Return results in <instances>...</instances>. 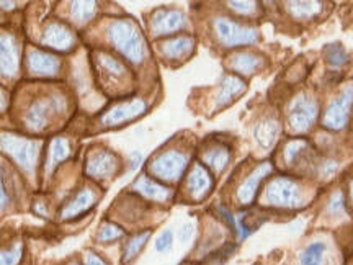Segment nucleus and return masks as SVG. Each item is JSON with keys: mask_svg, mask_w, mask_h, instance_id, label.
I'll list each match as a JSON object with an SVG mask.
<instances>
[{"mask_svg": "<svg viewBox=\"0 0 353 265\" xmlns=\"http://www.w3.org/2000/svg\"><path fill=\"white\" fill-rule=\"evenodd\" d=\"M107 38L128 63L141 64L148 56V48L138 23L132 19H117L107 26Z\"/></svg>", "mask_w": 353, "mask_h": 265, "instance_id": "1", "label": "nucleus"}, {"mask_svg": "<svg viewBox=\"0 0 353 265\" xmlns=\"http://www.w3.org/2000/svg\"><path fill=\"white\" fill-rule=\"evenodd\" d=\"M2 151L15 162L20 169H23L28 174H33L37 170L38 157H39V143L34 139L23 138V136L2 135Z\"/></svg>", "mask_w": 353, "mask_h": 265, "instance_id": "2", "label": "nucleus"}, {"mask_svg": "<svg viewBox=\"0 0 353 265\" xmlns=\"http://www.w3.org/2000/svg\"><path fill=\"white\" fill-rule=\"evenodd\" d=\"M265 200L270 206L296 210L304 205L301 185L291 177H276L265 190Z\"/></svg>", "mask_w": 353, "mask_h": 265, "instance_id": "3", "label": "nucleus"}, {"mask_svg": "<svg viewBox=\"0 0 353 265\" xmlns=\"http://www.w3.org/2000/svg\"><path fill=\"white\" fill-rule=\"evenodd\" d=\"M213 32L218 41L224 48L245 46V44H254L259 41V30L252 26H245L237 23L226 17H216L213 20Z\"/></svg>", "mask_w": 353, "mask_h": 265, "instance_id": "4", "label": "nucleus"}, {"mask_svg": "<svg viewBox=\"0 0 353 265\" xmlns=\"http://www.w3.org/2000/svg\"><path fill=\"white\" fill-rule=\"evenodd\" d=\"M65 108V100L63 95H51L48 99L34 100L25 113V126L30 131L39 132L48 126L52 115L63 113Z\"/></svg>", "mask_w": 353, "mask_h": 265, "instance_id": "5", "label": "nucleus"}, {"mask_svg": "<svg viewBox=\"0 0 353 265\" xmlns=\"http://www.w3.org/2000/svg\"><path fill=\"white\" fill-rule=\"evenodd\" d=\"M188 167V156L185 153L175 151V149H169L157 154L149 164V172L159 180L164 182H179L182 179L183 172Z\"/></svg>", "mask_w": 353, "mask_h": 265, "instance_id": "6", "label": "nucleus"}, {"mask_svg": "<svg viewBox=\"0 0 353 265\" xmlns=\"http://www.w3.org/2000/svg\"><path fill=\"white\" fill-rule=\"evenodd\" d=\"M353 110V84L343 88L335 99L330 101L322 117V125L330 131H341L350 121Z\"/></svg>", "mask_w": 353, "mask_h": 265, "instance_id": "7", "label": "nucleus"}, {"mask_svg": "<svg viewBox=\"0 0 353 265\" xmlns=\"http://www.w3.org/2000/svg\"><path fill=\"white\" fill-rule=\"evenodd\" d=\"M319 115V104L316 99L306 94L298 95L290 104L288 108V125L291 131L306 132L311 130Z\"/></svg>", "mask_w": 353, "mask_h": 265, "instance_id": "8", "label": "nucleus"}, {"mask_svg": "<svg viewBox=\"0 0 353 265\" xmlns=\"http://www.w3.org/2000/svg\"><path fill=\"white\" fill-rule=\"evenodd\" d=\"M148 112V104L143 99H132L126 101H120L110 108L103 117L100 118V125L103 128H114L121 126L125 123L134 121L136 118L143 117Z\"/></svg>", "mask_w": 353, "mask_h": 265, "instance_id": "9", "label": "nucleus"}, {"mask_svg": "<svg viewBox=\"0 0 353 265\" xmlns=\"http://www.w3.org/2000/svg\"><path fill=\"white\" fill-rule=\"evenodd\" d=\"M187 17L176 8H159L151 19V33L154 37H167V35L182 32L187 28Z\"/></svg>", "mask_w": 353, "mask_h": 265, "instance_id": "10", "label": "nucleus"}, {"mask_svg": "<svg viewBox=\"0 0 353 265\" xmlns=\"http://www.w3.org/2000/svg\"><path fill=\"white\" fill-rule=\"evenodd\" d=\"M41 44L59 52H69L76 48L77 38L63 21H51L41 35Z\"/></svg>", "mask_w": 353, "mask_h": 265, "instance_id": "11", "label": "nucleus"}, {"mask_svg": "<svg viewBox=\"0 0 353 265\" xmlns=\"http://www.w3.org/2000/svg\"><path fill=\"white\" fill-rule=\"evenodd\" d=\"M214 187L213 175L210 174L208 167L203 164H193L190 169L187 180H185V190L190 198L195 202L205 200Z\"/></svg>", "mask_w": 353, "mask_h": 265, "instance_id": "12", "label": "nucleus"}, {"mask_svg": "<svg viewBox=\"0 0 353 265\" xmlns=\"http://www.w3.org/2000/svg\"><path fill=\"white\" fill-rule=\"evenodd\" d=\"M118 167H120V157L112 151H107V149H101V151H97L90 154V157L87 159L85 164V174L90 177V179H108L117 174Z\"/></svg>", "mask_w": 353, "mask_h": 265, "instance_id": "13", "label": "nucleus"}, {"mask_svg": "<svg viewBox=\"0 0 353 265\" xmlns=\"http://www.w3.org/2000/svg\"><path fill=\"white\" fill-rule=\"evenodd\" d=\"M26 69L32 76L37 77H54L61 69L59 57L41 50H32L26 56Z\"/></svg>", "mask_w": 353, "mask_h": 265, "instance_id": "14", "label": "nucleus"}, {"mask_svg": "<svg viewBox=\"0 0 353 265\" xmlns=\"http://www.w3.org/2000/svg\"><path fill=\"white\" fill-rule=\"evenodd\" d=\"M0 70L6 79L17 77L20 70V46L10 33L0 38Z\"/></svg>", "mask_w": 353, "mask_h": 265, "instance_id": "15", "label": "nucleus"}, {"mask_svg": "<svg viewBox=\"0 0 353 265\" xmlns=\"http://www.w3.org/2000/svg\"><path fill=\"white\" fill-rule=\"evenodd\" d=\"M132 192H136L138 195L143 198H148L151 202H159V203H165L172 198V190L165 185H162L157 180H152L151 177L148 175H141L136 179V182L132 184L131 187Z\"/></svg>", "mask_w": 353, "mask_h": 265, "instance_id": "16", "label": "nucleus"}, {"mask_svg": "<svg viewBox=\"0 0 353 265\" xmlns=\"http://www.w3.org/2000/svg\"><path fill=\"white\" fill-rule=\"evenodd\" d=\"M272 170L273 167L270 162H263V164H260L257 169H255L252 174L247 177L244 182L241 184L239 190H237V200H239L242 205H250V203L254 202L255 195H257L259 185L262 184L265 177L272 174Z\"/></svg>", "mask_w": 353, "mask_h": 265, "instance_id": "17", "label": "nucleus"}, {"mask_svg": "<svg viewBox=\"0 0 353 265\" xmlns=\"http://www.w3.org/2000/svg\"><path fill=\"white\" fill-rule=\"evenodd\" d=\"M195 37H192V35H180V37L169 38L164 43H161V52L169 61L185 59V57L192 56L193 50H195Z\"/></svg>", "mask_w": 353, "mask_h": 265, "instance_id": "18", "label": "nucleus"}, {"mask_svg": "<svg viewBox=\"0 0 353 265\" xmlns=\"http://www.w3.org/2000/svg\"><path fill=\"white\" fill-rule=\"evenodd\" d=\"M97 200H99V197H97L94 190L82 188L81 192L64 206L63 211H61V219L70 221L74 218H79L81 215L87 213V211L95 205Z\"/></svg>", "mask_w": 353, "mask_h": 265, "instance_id": "19", "label": "nucleus"}, {"mask_svg": "<svg viewBox=\"0 0 353 265\" xmlns=\"http://www.w3.org/2000/svg\"><path fill=\"white\" fill-rule=\"evenodd\" d=\"M245 88H247V84L242 81L241 77L231 76V74L224 76L223 82H221L218 95H216V108L219 110V108L228 107V105L232 104L237 97L244 94Z\"/></svg>", "mask_w": 353, "mask_h": 265, "instance_id": "20", "label": "nucleus"}, {"mask_svg": "<svg viewBox=\"0 0 353 265\" xmlns=\"http://www.w3.org/2000/svg\"><path fill=\"white\" fill-rule=\"evenodd\" d=\"M281 132L280 121L275 118H263L262 121H259L254 128V136L257 139V143L262 146L263 149L273 148V144L278 141V136Z\"/></svg>", "mask_w": 353, "mask_h": 265, "instance_id": "21", "label": "nucleus"}, {"mask_svg": "<svg viewBox=\"0 0 353 265\" xmlns=\"http://www.w3.org/2000/svg\"><path fill=\"white\" fill-rule=\"evenodd\" d=\"M70 156V144L65 138H54L51 141L50 149L46 154V162H44V172L51 174L61 162Z\"/></svg>", "mask_w": 353, "mask_h": 265, "instance_id": "22", "label": "nucleus"}, {"mask_svg": "<svg viewBox=\"0 0 353 265\" xmlns=\"http://www.w3.org/2000/svg\"><path fill=\"white\" fill-rule=\"evenodd\" d=\"M263 66V57L255 52H237L231 57V69L241 76L255 74Z\"/></svg>", "mask_w": 353, "mask_h": 265, "instance_id": "23", "label": "nucleus"}, {"mask_svg": "<svg viewBox=\"0 0 353 265\" xmlns=\"http://www.w3.org/2000/svg\"><path fill=\"white\" fill-rule=\"evenodd\" d=\"M95 63L99 66L100 72H103L105 76L110 79H118V81H121V79L126 77L128 69L125 68V64H123L120 59H117V57L107 55V52H97Z\"/></svg>", "mask_w": 353, "mask_h": 265, "instance_id": "24", "label": "nucleus"}, {"mask_svg": "<svg viewBox=\"0 0 353 265\" xmlns=\"http://www.w3.org/2000/svg\"><path fill=\"white\" fill-rule=\"evenodd\" d=\"M229 161H231V153H229V149L224 148V146H216V148H211L203 154V162H205V166L216 172V174H219V172L226 169Z\"/></svg>", "mask_w": 353, "mask_h": 265, "instance_id": "25", "label": "nucleus"}, {"mask_svg": "<svg viewBox=\"0 0 353 265\" xmlns=\"http://www.w3.org/2000/svg\"><path fill=\"white\" fill-rule=\"evenodd\" d=\"M152 231H141L136 233L134 236H131L130 239L126 241L125 249H123V257H121V264H130L131 260H134L138 255L141 254V251L144 249L148 241L151 239Z\"/></svg>", "mask_w": 353, "mask_h": 265, "instance_id": "26", "label": "nucleus"}, {"mask_svg": "<svg viewBox=\"0 0 353 265\" xmlns=\"http://www.w3.org/2000/svg\"><path fill=\"white\" fill-rule=\"evenodd\" d=\"M286 10L294 20L307 21L316 19L322 10L321 2H288L286 3Z\"/></svg>", "mask_w": 353, "mask_h": 265, "instance_id": "27", "label": "nucleus"}, {"mask_svg": "<svg viewBox=\"0 0 353 265\" xmlns=\"http://www.w3.org/2000/svg\"><path fill=\"white\" fill-rule=\"evenodd\" d=\"M325 253H327V244L324 241L309 242L299 255V265H322Z\"/></svg>", "mask_w": 353, "mask_h": 265, "instance_id": "28", "label": "nucleus"}, {"mask_svg": "<svg viewBox=\"0 0 353 265\" xmlns=\"http://www.w3.org/2000/svg\"><path fill=\"white\" fill-rule=\"evenodd\" d=\"M97 10H99V7H97L95 2H72L69 13L70 19L76 21L77 25H83L94 19Z\"/></svg>", "mask_w": 353, "mask_h": 265, "instance_id": "29", "label": "nucleus"}, {"mask_svg": "<svg viewBox=\"0 0 353 265\" xmlns=\"http://www.w3.org/2000/svg\"><path fill=\"white\" fill-rule=\"evenodd\" d=\"M125 237V229L118 226L114 223H105L101 224L99 233H97V244H112Z\"/></svg>", "mask_w": 353, "mask_h": 265, "instance_id": "30", "label": "nucleus"}, {"mask_svg": "<svg viewBox=\"0 0 353 265\" xmlns=\"http://www.w3.org/2000/svg\"><path fill=\"white\" fill-rule=\"evenodd\" d=\"M324 57L325 63L332 66V68H342L348 63V52L341 43L327 44L324 50Z\"/></svg>", "mask_w": 353, "mask_h": 265, "instance_id": "31", "label": "nucleus"}, {"mask_svg": "<svg viewBox=\"0 0 353 265\" xmlns=\"http://www.w3.org/2000/svg\"><path fill=\"white\" fill-rule=\"evenodd\" d=\"M307 149V143L304 139H293L290 141L288 144L285 146V162L288 166H294L298 162V159L306 153Z\"/></svg>", "mask_w": 353, "mask_h": 265, "instance_id": "32", "label": "nucleus"}, {"mask_svg": "<svg viewBox=\"0 0 353 265\" xmlns=\"http://www.w3.org/2000/svg\"><path fill=\"white\" fill-rule=\"evenodd\" d=\"M23 257V244L15 242L10 247H3L0 253V265H19Z\"/></svg>", "mask_w": 353, "mask_h": 265, "instance_id": "33", "label": "nucleus"}, {"mask_svg": "<svg viewBox=\"0 0 353 265\" xmlns=\"http://www.w3.org/2000/svg\"><path fill=\"white\" fill-rule=\"evenodd\" d=\"M327 213L330 216L345 215V195H343L341 190L330 195L327 202Z\"/></svg>", "mask_w": 353, "mask_h": 265, "instance_id": "34", "label": "nucleus"}, {"mask_svg": "<svg viewBox=\"0 0 353 265\" xmlns=\"http://www.w3.org/2000/svg\"><path fill=\"white\" fill-rule=\"evenodd\" d=\"M228 6L232 12L239 13V15H244V17H252L259 10L257 2H228Z\"/></svg>", "mask_w": 353, "mask_h": 265, "instance_id": "35", "label": "nucleus"}, {"mask_svg": "<svg viewBox=\"0 0 353 265\" xmlns=\"http://www.w3.org/2000/svg\"><path fill=\"white\" fill-rule=\"evenodd\" d=\"M172 242H174V231L172 229H164L161 234H159L157 241L154 242V249L157 253H167V251L172 249Z\"/></svg>", "mask_w": 353, "mask_h": 265, "instance_id": "36", "label": "nucleus"}, {"mask_svg": "<svg viewBox=\"0 0 353 265\" xmlns=\"http://www.w3.org/2000/svg\"><path fill=\"white\" fill-rule=\"evenodd\" d=\"M193 233H195V226H193V223H185L182 228H180L179 231V239L182 244H185V242H188L190 239H192Z\"/></svg>", "mask_w": 353, "mask_h": 265, "instance_id": "37", "label": "nucleus"}, {"mask_svg": "<svg viewBox=\"0 0 353 265\" xmlns=\"http://www.w3.org/2000/svg\"><path fill=\"white\" fill-rule=\"evenodd\" d=\"M337 161H325L324 164L321 166V175L325 177V179H330L335 172H337Z\"/></svg>", "mask_w": 353, "mask_h": 265, "instance_id": "38", "label": "nucleus"}, {"mask_svg": "<svg viewBox=\"0 0 353 265\" xmlns=\"http://www.w3.org/2000/svg\"><path fill=\"white\" fill-rule=\"evenodd\" d=\"M83 260H85V265H108L103 259L100 257L99 254H95V253H87Z\"/></svg>", "mask_w": 353, "mask_h": 265, "instance_id": "39", "label": "nucleus"}, {"mask_svg": "<svg viewBox=\"0 0 353 265\" xmlns=\"http://www.w3.org/2000/svg\"><path fill=\"white\" fill-rule=\"evenodd\" d=\"M143 162V154L139 151H132L130 156V170H136Z\"/></svg>", "mask_w": 353, "mask_h": 265, "instance_id": "40", "label": "nucleus"}, {"mask_svg": "<svg viewBox=\"0 0 353 265\" xmlns=\"http://www.w3.org/2000/svg\"><path fill=\"white\" fill-rule=\"evenodd\" d=\"M350 200H352V205H353V180L350 182Z\"/></svg>", "mask_w": 353, "mask_h": 265, "instance_id": "41", "label": "nucleus"}, {"mask_svg": "<svg viewBox=\"0 0 353 265\" xmlns=\"http://www.w3.org/2000/svg\"><path fill=\"white\" fill-rule=\"evenodd\" d=\"M68 265H81L79 262H76V260H72V262H69Z\"/></svg>", "mask_w": 353, "mask_h": 265, "instance_id": "42", "label": "nucleus"}]
</instances>
